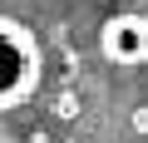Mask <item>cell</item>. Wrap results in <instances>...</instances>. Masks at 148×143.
<instances>
[{"label":"cell","mask_w":148,"mask_h":143,"mask_svg":"<svg viewBox=\"0 0 148 143\" xmlns=\"http://www.w3.org/2000/svg\"><path fill=\"white\" fill-rule=\"evenodd\" d=\"M45 74V54H40V35L15 20V15H0V114L20 109Z\"/></svg>","instance_id":"obj_1"},{"label":"cell","mask_w":148,"mask_h":143,"mask_svg":"<svg viewBox=\"0 0 148 143\" xmlns=\"http://www.w3.org/2000/svg\"><path fill=\"white\" fill-rule=\"evenodd\" d=\"M99 49H104V59H114L123 69L148 64V15L143 10H114L99 25Z\"/></svg>","instance_id":"obj_2"}]
</instances>
